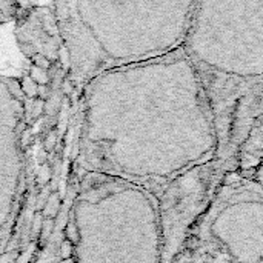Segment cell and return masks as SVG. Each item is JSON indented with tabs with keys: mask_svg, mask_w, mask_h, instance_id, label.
Listing matches in <instances>:
<instances>
[{
	"mask_svg": "<svg viewBox=\"0 0 263 263\" xmlns=\"http://www.w3.org/2000/svg\"><path fill=\"white\" fill-rule=\"evenodd\" d=\"M29 76L34 79V82L37 85H48L49 86L51 82H52V76L49 74V71L42 69V68H37L34 65H31V68H29Z\"/></svg>",
	"mask_w": 263,
	"mask_h": 263,
	"instance_id": "cell-5",
	"label": "cell"
},
{
	"mask_svg": "<svg viewBox=\"0 0 263 263\" xmlns=\"http://www.w3.org/2000/svg\"><path fill=\"white\" fill-rule=\"evenodd\" d=\"M71 250H72V243H71V242H65V243L62 245V254H60V256H62L63 259H69L71 254H72Z\"/></svg>",
	"mask_w": 263,
	"mask_h": 263,
	"instance_id": "cell-11",
	"label": "cell"
},
{
	"mask_svg": "<svg viewBox=\"0 0 263 263\" xmlns=\"http://www.w3.org/2000/svg\"><path fill=\"white\" fill-rule=\"evenodd\" d=\"M66 239H68V242H77V239H79V234H77V231H76V228H74V225L72 223H69L68 225V228H66Z\"/></svg>",
	"mask_w": 263,
	"mask_h": 263,
	"instance_id": "cell-9",
	"label": "cell"
},
{
	"mask_svg": "<svg viewBox=\"0 0 263 263\" xmlns=\"http://www.w3.org/2000/svg\"><path fill=\"white\" fill-rule=\"evenodd\" d=\"M43 109H45V100H42V99H34V102H32V117L34 119H39L40 116H42V112H43Z\"/></svg>",
	"mask_w": 263,
	"mask_h": 263,
	"instance_id": "cell-8",
	"label": "cell"
},
{
	"mask_svg": "<svg viewBox=\"0 0 263 263\" xmlns=\"http://www.w3.org/2000/svg\"><path fill=\"white\" fill-rule=\"evenodd\" d=\"M219 140L263 134V0H197L182 46Z\"/></svg>",
	"mask_w": 263,
	"mask_h": 263,
	"instance_id": "cell-1",
	"label": "cell"
},
{
	"mask_svg": "<svg viewBox=\"0 0 263 263\" xmlns=\"http://www.w3.org/2000/svg\"><path fill=\"white\" fill-rule=\"evenodd\" d=\"M49 94H51V91H49L48 85H39V88H37V99L46 100L49 97Z\"/></svg>",
	"mask_w": 263,
	"mask_h": 263,
	"instance_id": "cell-10",
	"label": "cell"
},
{
	"mask_svg": "<svg viewBox=\"0 0 263 263\" xmlns=\"http://www.w3.org/2000/svg\"><path fill=\"white\" fill-rule=\"evenodd\" d=\"M31 65L37 66V68H42V69H46V71H51L54 68V65L43 55V54H35L29 59Z\"/></svg>",
	"mask_w": 263,
	"mask_h": 263,
	"instance_id": "cell-7",
	"label": "cell"
},
{
	"mask_svg": "<svg viewBox=\"0 0 263 263\" xmlns=\"http://www.w3.org/2000/svg\"><path fill=\"white\" fill-rule=\"evenodd\" d=\"M197 0H51L76 94L96 76L182 49Z\"/></svg>",
	"mask_w": 263,
	"mask_h": 263,
	"instance_id": "cell-2",
	"label": "cell"
},
{
	"mask_svg": "<svg viewBox=\"0 0 263 263\" xmlns=\"http://www.w3.org/2000/svg\"><path fill=\"white\" fill-rule=\"evenodd\" d=\"M20 86H22V91H23V96L25 97H29V99H35L37 97V88H39V85L34 82V79L29 74L23 76V79L20 80Z\"/></svg>",
	"mask_w": 263,
	"mask_h": 263,
	"instance_id": "cell-6",
	"label": "cell"
},
{
	"mask_svg": "<svg viewBox=\"0 0 263 263\" xmlns=\"http://www.w3.org/2000/svg\"><path fill=\"white\" fill-rule=\"evenodd\" d=\"M22 11L18 0H0V25L15 22Z\"/></svg>",
	"mask_w": 263,
	"mask_h": 263,
	"instance_id": "cell-4",
	"label": "cell"
},
{
	"mask_svg": "<svg viewBox=\"0 0 263 263\" xmlns=\"http://www.w3.org/2000/svg\"><path fill=\"white\" fill-rule=\"evenodd\" d=\"M14 35L20 52L28 60L35 54H43L52 65L65 66V45L51 6L22 8Z\"/></svg>",
	"mask_w": 263,
	"mask_h": 263,
	"instance_id": "cell-3",
	"label": "cell"
}]
</instances>
